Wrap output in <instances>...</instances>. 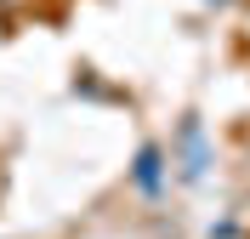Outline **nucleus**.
Masks as SVG:
<instances>
[{
    "label": "nucleus",
    "mask_w": 250,
    "mask_h": 239,
    "mask_svg": "<svg viewBox=\"0 0 250 239\" xmlns=\"http://www.w3.org/2000/svg\"><path fill=\"white\" fill-rule=\"evenodd\" d=\"M137 182H142V188H159V148H142V159H137Z\"/></svg>",
    "instance_id": "f257e3e1"
}]
</instances>
